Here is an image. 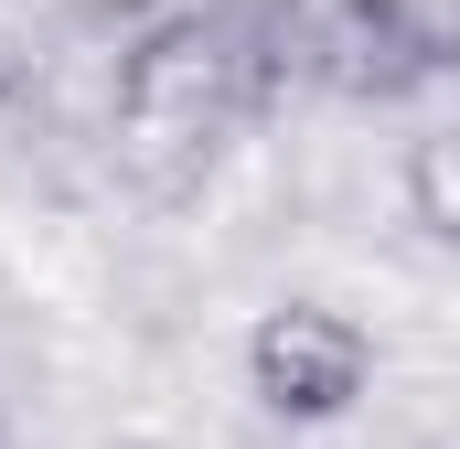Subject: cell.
<instances>
[{
  "mask_svg": "<svg viewBox=\"0 0 460 449\" xmlns=\"http://www.w3.org/2000/svg\"><path fill=\"white\" fill-rule=\"evenodd\" d=\"M0 449H11V439H0Z\"/></svg>",
  "mask_w": 460,
  "mask_h": 449,
  "instance_id": "cell-5",
  "label": "cell"
},
{
  "mask_svg": "<svg viewBox=\"0 0 460 449\" xmlns=\"http://www.w3.org/2000/svg\"><path fill=\"white\" fill-rule=\"evenodd\" d=\"M396 22V43L429 65V75H460V0H375Z\"/></svg>",
  "mask_w": 460,
  "mask_h": 449,
  "instance_id": "cell-4",
  "label": "cell"
},
{
  "mask_svg": "<svg viewBox=\"0 0 460 449\" xmlns=\"http://www.w3.org/2000/svg\"><path fill=\"white\" fill-rule=\"evenodd\" d=\"M289 86H311V11L300 0H193L161 11L128 54H118V161L150 193H182L193 172H215L246 118H268Z\"/></svg>",
  "mask_w": 460,
  "mask_h": 449,
  "instance_id": "cell-1",
  "label": "cell"
},
{
  "mask_svg": "<svg viewBox=\"0 0 460 449\" xmlns=\"http://www.w3.org/2000/svg\"><path fill=\"white\" fill-rule=\"evenodd\" d=\"M407 215H418L429 246L460 257V118H439V128L407 139Z\"/></svg>",
  "mask_w": 460,
  "mask_h": 449,
  "instance_id": "cell-3",
  "label": "cell"
},
{
  "mask_svg": "<svg viewBox=\"0 0 460 449\" xmlns=\"http://www.w3.org/2000/svg\"><path fill=\"white\" fill-rule=\"evenodd\" d=\"M364 385H375V342H364V321L322 311V300H279V311H257V332H246V396H257L268 418H289V428H332V418L364 407Z\"/></svg>",
  "mask_w": 460,
  "mask_h": 449,
  "instance_id": "cell-2",
  "label": "cell"
}]
</instances>
